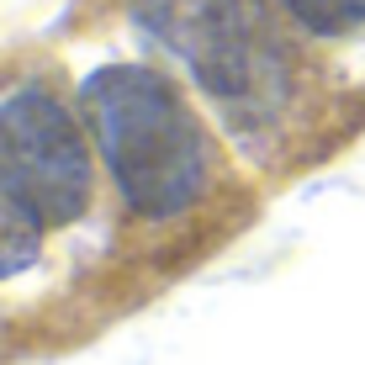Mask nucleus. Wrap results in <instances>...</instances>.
Here are the masks:
<instances>
[{"mask_svg": "<svg viewBox=\"0 0 365 365\" xmlns=\"http://www.w3.org/2000/svg\"><path fill=\"white\" fill-rule=\"evenodd\" d=\"M128 16L154 37L228 117H270L286 96L281 48L244 0H128Z\"/></svg>", "mask_w": 365, "mask_h": 365, "instance_id": "2", "label": "nucleus"}, {"mask_svg": "<svg viewBox=\"0 0 365 365\" xmlns=\"http://www.w3.org/2000/svg\"><path fill=\"white\" fill-rule=\"evenodd\" d=\"M43 233H48V217L32 207V196L0 170V281H11V275L37 265Z\"/></svg>", "mask_w": 365, "mask_h": 365, "instance_id": "4", "label": "nucleus"}, {"mask_svg": "<svg viewBox=\"0 0 365 365\" xmlns=\"http://www.w3.org/2000/svg\"><path fill=\"white\" fill-rule=\"evenodd\" d=\"M0 170L53 222L85 217L96 196V165L74 111L43 85H21L0 101Z\"/></svg>", "mask_w": 365, "mask_h": 365, "instance_id": "3", "label": "nucleus"}, {"mask_svg": "<svg viewBox=\"0 0 365 365\" xmlns=\"http://www.w3.org/2000/svg\"><path fill=\"white\" fill-rule=\"evenodd\" d=\"M312 37H355L365 27V0H281Z\"/></svg>", "mask_w": 365, "mask_h": 365, "instance_id": "5", "label": "nucleus"}, {"mask_svg": "<svg viewBox=\"0 0 365 365\" xmlns=\"http://www.w3.org/2000/svg\"><path fill=\"white\" fill-rule=\"evenodd\" d=\"M80 101L91 111L96 148L128 212L165 222L191 212L207 196L212 148L196 111L159 69L148 64H101L85 74Z\"/></svg>", "mask_w": 365, "mask_h": 365, "instance_id": "1", "label": "nucleus"}]
</instances>
